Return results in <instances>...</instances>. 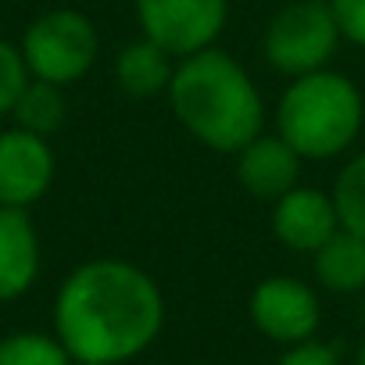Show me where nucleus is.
<instances>
[{
	"label": "nucleus",
	"instance_id": "2",
	"mask_svg": "<svg viewBox=\"0 0 365 365\" xmlns=\"http://www.w3.org/2000/svg\"><path fill=\"white\" fill-rule=\"evenodd\" d=\"M165 97L175 122L215 154H237L265 129V101L255 79L219 47L179 58Z\"/></svg>",
	"mask_w": 365,
	"mask_h": 365
},
{
	"label": "nucleus",
	"instance_id": "11",
	"mask_svg": "<svg viewBox=\"0 0 365 365\" xmlns=\"http://www.w3.org/2000/svg\"><path fill=\"white\" fill-rule=\"evenodd\" d=\"M40 276V237L29 208L0 205V304L19 301Z\"/></svg>",
	"mask_w": 365,
	"mask_h": 365
},
{
	"label": "nucleus",
	"instance_id": "15",
	"mask_svg": "<svg viewBox=\"0 0 365 365\" xmlns=\"http://www.w3.org/2000/svg\"><path fill=\"white\" fill-rule=\"evenodd\" d=\"M333 205H336V219L344 230L365 237V150L354 154L333 179L329 190Z\"/></svg>",
	"mask_w": 365,
	"mask_h": 365
},
{
	"label": "nucleus",
	"instance_id": "17",
	"mask_svg": "<svg viewBox=\"0 0 365 365\" xmlns=\"http://www.w3.org/2000/svg\"><path fill=\"white\" fill-rule=\"evenodd\" d=\"M26 83H29V68L22 61V51L8 40H0V118L15 111V101Z\"/></svg>",
	"mask_w": 365,
	"mask_h": 365
},
{
	"label": "nucleus",
	"instance_id": "9",
	"mask_svg": "<svg viewBox=\"0 0 365 365\" xmlns=\"http://www.w3.org/2000/svg\"><path fill=\"white\" fill-rule=\"evenodd\" d=\"M269 222H272V237L297 255H315L340 230L333 197L319 187H301V182L294 190H287L279 201H272Z\"/></svg>",
	"mask_w": 365,
	"mask_h": 365
},
{
	"label": "nucleus",
	"instance_id": "3",
	"mask_svg": "<svg viewBox=\"0 0 365 365\" xmlns=\"http://www.w3.org/2000/svg\"><path fill=\"white\" fill-rule=\"evenodd\" d=\"M365 125V97L351 76L319 68L290 79L276 108V133L304 158L329 161L354 147Z\"/></svg>",
	"mask_w": 365,
	"mask_h": 365
},
{
	"label": "nucleus",
	"instance_id": "1",
	"mask_svg": "<svg viewBox=\"0 0 365 365\" xmlns=\"http://www.w3.org/2000/svg\"><path fill=\"white\" fill-rule=\"evenodd\" d=\"M165 329L158 279L125 258L76 265L54 297V336L79 365H122L143 354Z\"/></svg>",
	"mask_w": 365,
	"mask_h": 365
},
{
	"label": "nucleus",
	"instance_id": "20",
	"mask_svg": "<svg viewBox=\"0 0 365 365\" xmlns=\"http://www.w3.org/2000/svg\"><path fill=\"white\" fill-rule=\"evenodd\" d=\"M354 365H365V340L358 344V354H354Z\"/></svg>",
	"mask_w": 365,
	"mask_h": 365
},
{
	"label": "nucleus",
	"instance_id": "10",
	"mask_svg": "<svg viewBox=\"0 0 365 365\" xmlns=\"http://www.w3.org/2000/svg\"><path fill=\"white\" fill-rule=\"evenodd\" d=\"M237 182L240 190L255 201H279L287 190L297 187L301 179V154L279 136V133H258L247 147L237 154Z\"/></svg>",
	"mask_w": 365,
	"mask_h": 365
},
{
	"label": "nucleus",
	"instance_id": "7",
	"mask_svg": "<svg viewBox=\"0 0 365 365\" xmlns=\"http://www.w3.org/2000/svg\"><path fill=\"white\" fill-rule=\"evenodd\" d=\"M247 315L255 322V329L279 344V347H290V344H301V340H312L319 322H322V304H319V294L297 279V276H265L255 290H251V301H247Z\"/></svg>",
	"mask_w": 365,
	"mask_h": 365
},
{
	"label": "nucleus",
	"instance_id": "18",
	"mask_svg": "<svg viewBox=\"0 0 365 365\" xmlns=\"http://www.w3.org/2000/svg\"><path fill=\"white\" fill-rule=\"evenodd\" d=\"M340 36L354 47H365V0H329Z\"/></svg>",
	"mask_w": 365,
	"mask_h": 365
},
{
	"label": "nucleus",
	"instance_id": "4",
	"mask_svg": "<svg viewBox=\"0 0 365 365\" xmlns=\"http://www.w3.org/2000/svg\"><path fill=\"white\" fill-rule=\"evenodd\" d=\"M340 40L344 36L329 0H290L269 19L262 33V54L272 72L297 79L326 68Z\"/></svg>",
	"mask_w": 365,
	"mask_h": 365
},
{
	"label": "nucleus",
	"instance_id": "16",
	"mask_svg": "<svg viewBox=\"0 0 365 365\" xmlns=\"http://www.w3.org/2000/svg\"><path fill=\"white\" fill-rule=\"evenodd\" d=\"M0 365H72V354L54 333L22 329L0 340Z\"/></svg>",
	"mask_w": 365,
	"mask_h": 365
},
{
	"label": "nucleus",
	"instance_id": "8",
	"mask_svg": "<svg viewBox=\"0 0 365 365\" xmlns=\"http://www.w3.org/2000/svg\"><path fill=\"white\" fill-rule=\"evenodd\" d=\"M58 158L47 136L29 129H4L0 133V205L33 208L54 187Z\"/></svg>",
	"mask_w": 365,
	"mask_h": 365
},
{
	"label": "nucleus",
	"instance_id": "14",
	"mask_svg": "<svg viewBox=\"0 0 365 365\" xmlns=\"http://www.w3.org/2000/svg\"><path fill=\"white\" fill-rule=\"evenodd\" d=\"M15 125L19 129H29L36 136H54L65 118H68V101H65V86H54V83H43V79H33L22 86L19 101H15V111H11Z\"/></svg>",
	"mask_w": 365,
	"mask_h": 365
},
{
	"label": "nucleus",
	"instance_id": "19",
	"mask_svg": "<svg viewBox=\"0 0 365 365\" xmlns=\"http://www.w3.org/2000/svg\"><path fill=\"white\" fill-rule=\"evenodd\" d=\"M276 365H340V358H336V351H333L329 344H319V340L312 336V340L290 344V347L276 358Z\"/></svg>",
	"mask_w": 365,
	"mask_h": 365
},
{
	"label": "nucleus",
	"instance_id": "13",
	"mask_svg": "<svg viewBox=\"0 0 365 365\" xmlns=\"http://www.w3.org/2000/svg\"><path fill=\"white\" fill-rule=\"evenodd\" d=\"M315 279L329 294H358L365 290V237L351 230H336L315 255H312Z\"/></svg>",
	"mask_w": 365,
	"mask_h": 365
},
{
	"label": "nucleus",
	"instance_id": "5",
	"mask_svg": "<svg viewBox=\"0 0 365 365\" xmlns=\"http://www.w3.org/2000/svg\"><path fill=\"white\" fill-rule=\"evenodd\" d=\"M19 51L33 79L72 86L97 65L101 36H97V26L83 11L54 8L29 22Z\"/></svg>",
	"mask_w": 365,
	"mask_h": 365
},
{
	"label": "nucleus",
	"instance_id": "12",
	"mask_svg": "<svg viewBox=\"0 0 365 365\" xmlns=\"http://www.w3.org/2000/svg\"><path fill=\"white\" fill-rule=\"evenodd\" d=\"M172 72H175L172 54L165 47H158L154 40H147V36L129 40L115 54V83L133 101H150V97L168 93Z\"/></svg>",
	"mask_w": 365,
	"mask_h": 365
},
{
	"label": "nucleus",
	"instance_id": "6",
	"mask_svg": "<svg viewBox=\"0 0 365 365\" xmlns=\"http://www.w3.org/2000/svg\"><path fill=\"white\" fill-rule=\"evenodd\" d=\"M140 36L165 47L172 58H187L215 47L226 29L230 0H133Z\"/></svg>",
	"mask_w": 365,
	"mask_h": 365
}]
</instances>
